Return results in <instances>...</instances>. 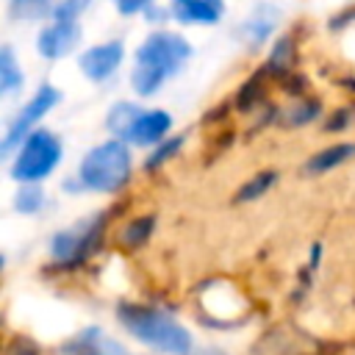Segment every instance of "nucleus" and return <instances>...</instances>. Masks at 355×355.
Returning <instances> with one entry per match:
<instances>
[{"mask_svg": "<svg viewBox=\"0 0 355 355\" xmlns=\"http://www.w3.org/2000/svg\"><path fill=\"white\" fill-rule=\"evenodd\" d=\"M58 100H61V92L53 86V83H42L39 89H36V94L22 105V111L11 119V125H8V130H6V139H3V144H0V153L3 155H8L14 147H19L36 128V122L39 119H44V114H50L55 105H58Z\"/></svg>", "mask_w": 355, "mask_h": 355, "instance_id": "6", "label": "nucleus"}, {"mask_svg": "<svg viewBox=\"0 0 355 355\" xmlns=\"http://www.w3.org/2000/svg\"><path fill=\"white\" fill-rule=\"evenodd\" d=\"M64 355H128V349L111 338H105L97 327L86 330L83 336H78L67 349Z\"/></svg>", "mask_w": 355, "mask_h": 355, "instance_id": "13", "label": "nucleus"}, {"mask_svg": "<svg viewBox=\"0 0 355 355\" xmlns=\"http://www.w3.org/2000/svg\"><path fill=\"white\" fill-rule=\"evenodd\" d=\"M191 58V42L166 28H155L144 36V42L133 53L130 86L139 97L155 94L172 75H178Z\"/></svg>", "mask_w": 355, "mask_h": 355, "instance_id": "1", "label": "nucleus"}, {"mask_svg": "<svg viewBox=\"0 0 355 355\" xmlns=\"http://www.w3.org/2000/svg\"><path fill=\"white\" fill-rule=\"evenodd\" d=\"M92 0H8V17L17 22L78 19Z\"/></svg>", "mask_w": 355, "mask_h": 355, "instance_id": "7", "label": "nucleus"}, {"mask_svg": "<svg viewBox=\"0 0 355 355\" xmlns=\"http://www.w3.org/2000/svg\"><path fill=\"white\" fill-rule=\"evenodd\" d=\"M6 355H39V347H36L31 338L17 336V338H11V341L6 344Z\"/></svg>", "mask_w": 355, "mask_h": 355, "instance_id": "25", "label": "nucleus"}, {"mask_svg": "<svg viewBox=\"0 0 355 355\" xmlns=\"http://www.w3.org/2000/svg\"><path fill=\"white\" fill-rule=\"evenodd\" d=\"M172 128V116L164 108H139L125 141L139 144V147H150V144H161L166 139Z\"/></svg>", "mask_w": 355, "mask_h": 355, "instance_id": "10", "label": "nucleus"}, {"mask_svg": "<svg viewBox=\"0 0 355 355\" xmlns=\"http://www.w3.org/2000/svg\"><path fill=\"white\" fill-rule=\"evenodd\" d=\"M275 178H277V175H275L272 169H269V172H258V175H252V178H250V180H247V183H244V186L236 191V202H250V200H258V197H261V194H263V191H266V189L275 183Z\"/></svg>", "mask_w": 355, "mask_h": 355, "instance_id": "21", "label": "nucleus"}, {"mask_svg": "<svg viewBox=\"0 0 355 355\" xmlns=\"http://www.w3.org/2000/svg\"><path fill=\"white\" fill-rule=\"evenodd\" d=\"M61 161V141L55 133L36 128L17 150L11 175L19 183H36L44 175H50L55 169V164Z\"/></svg>", "mask_w": 355, "mask_h": 355, "instance_id": "4", "label": "nucleus"}, {"mask_svg": "<svg viewBox=\"0 0 355 355\" xmlns=\"http://www.w3.org/2000/svg\"><path fill=\"white\" fill-rule=\"evenodd\" d=\"M266 69H261V72H255L247 83H241V89H239V94H236V108L239 111H244V114H250L258 103H263V97H266Z\"/></svg>", "mask_w": 355, "mask_h": 355, "instance_id": "17", "label": "nucleus"}, {"mask_svg": "<svg viewBox=\"0 0 355 355\" xmlns=\"http://www.w3.org/2000/svg\"><path fill=\"white\" fill-rule=\"evenodd\" d=\"M155 227V219L153 216H139V219H130L122 230H119V244L122 247H141L150 233Z\"/></svg>", "mask_w": 355, "mask_h": 355, "instance_id": "20", "label": "nucleus"}, {"mask_svg": "<svg viewBox=\"0 0 355 355\" xmlns=\"http://www.w3.org/2000/svg\"><path fill=\"white\" fill-rule=\"evenodd\" d=\"M180 144H183V136H175V139H164L161 144H155V150H153V155L144 161V166L147 169H155V166H161V164H166L178 150H180Z\"/></svg>", "mask_w": 355, "mask_h": 355, "instance_id": "23", "label": "nucleus"}, {"mask_svg": "<svg viewBox=\"0 0 355 355\" xmlns=\"http://www.w3.org/2000/svg\"><path fill=\"white\" fill-rule=\"evenodd\" d=\"M116 316L141 344H147L158 352H166V355H189L191 352V333L164 311L122 302Z\"/></svg>", "mask_w": 355, "mask_h": 355, "instance_id": "2", "label": "nucleus"}, {"mask_svg": "<svg viewBox=\"0 0 355 355\" xmlns=\"http://www.w3.org/2000/svg\"><path fill=\"white\" fill-rule=\"evenodd\" d=\"M319 114H322V103H319L316 97H302V100H297L294 105L286 108V114H283V125H288V128H300V125L313 122Z\"/></svg>", "mask_w": 355, "mask_h": 355, "instance_id": "18", "label": "nucleus"}, {"mask_svg": "<svg viewBox=\"0 0 355 355\" xmlns=\"http://www.w3.org/2000/svg\"><path fill=\"white\" fill-rule=\"evenodd\" d=\"M42 202H44V191L36 183H22V189L17 191V202L14 205L22 214H33V211L42 208Z\"/></svg>", "mask_w": 355, "mask_h": 355, "instance_id": "22", "label": "nucleus"}, {"mask_svg": "<svg viewBox=\"0 0 355 355\" xmlns=\"http://www.w3.org/2000/svg\"><path fill=\"white\" fill-rule=\"evenodd\" d=\"M194 355H225V352H216V349H200V352H194Z\"/></svg>", "mask_w": 355, "mask_h": 355, "instance_id": "27", "label": "nucleus"}, {"mask_svg": "<svg viewBox=\"0 0 355 355\" xmlns=\"http://www.w3.org/2000/svg\"><path fill=\"white\" fill-rule=\"evenodd\" d=\"M111 3L119 17H136V14H144L147 8H153L155 0H111Z\"/></svg>", "mask_w": 355, "mask_h": 355, "instance_id": "24", "label": "nucleus"}, {"mask_svg": "<svg viewBox=\"0 0 355 355\" xmlns=\"http://www.w3.org/2000/svg\"><path fill=\"white\" fill-rule=\"evenodd\" d=\"M136 114H139V105H133V103H116V105L108 111L105 125H108L111 133H116V139L125 141V136H128V130H130Z\"/></svg>", "mask_w": 355, "mask_h": 355, "instance_id": "19", "label": "nucleus"}, {"mask_svg": "<svg viewBox=\"0 0 355 355\" xmlns=\"http://www.w3.org/2000/svg\"><path fill=\"white\" fill-rule=\"evenodd\" d=\"M349 119H352V111H349V108H341V111H336V114L327 119L324 130H341V128L349 125Z\"/></svg>", "mask_w": 355, "mask_h": 355, "instance_id": "26", "label": "nucleus"}, {"mask_svg": "<svg viewBox=\"0 0 355 355\" xmlns=\"http://www.w3.org/2000/svg\"><path fill=\"white\" fill-rule=\"evenodd\" d=\"M277 28V8L275 6H258L244 22H241V36L250 47H261L272 31Z\"/></svg>", "mask_w": 355, "mask_h": 355, "instance_id": "12", "label": "nucleus"}, {"mask_svg": "<svg viewBox=\"0 0 355 355\" xmlns=\"http://www.w3.org/2000/svg\"><path fill=\"white\" fill-rule=\"evenodd\" d=\"M225 8V0H169V17L180 25H216Z\"/></svg>", "mask_w": 355, "mask_h": 355, "instance_id": "11", "label": "nucleus"}, {"mask_svg": "<svg viewBox=\"0 0 355 355\" xmlns=\"http://www.w3.org/2000/svg\"><path fill=\"white\" fill-rule=\"evenodd\" d=\"M352 155H355V144H349V141L333 144V147H324L322 153L311 155V161L305 164V169H308V172H327V169H333V166L349 161Z\"/></svg>", "mask_w": 355, "mask_h": 355, "instance_id": "16", "label": "nucleus"}, {"mask_svg": "<svg viewBox=\"0 0 355 355\" xmlns=\"http://www.w3.org/2000/svg\"><path fill=\"white\" fill-rule=\"evenodd\" d=\"M80 44V22L78 19H50L36 33V53L47 61H58L69 55Z\"/></svg>", "mask_w": 355, "mask_h": 355, "instance_id": "8", "label": "nucleus"}, {"mask_svg": "<svg viewBox=\"0 0 355 355\" xmlns=\"http://www.w3.org/2000/svg\"><path fill=\"white\" fill-rule=\"evenodd\" d=\"M105 214H97L92 219H80L78 225L61 230L50 241V252L58 263H83L100 244H103V230H105Z\"/></svg>", "mask_w": 355, "mask_h": 355, "instance_id": "5", "label": "nucleus"}, {"mask_svg": "<svg viewBox=\"0 0 355 355\" xmlns=\"http://www.w3.org/2000/svg\"><path fill=\"white\" fill-rule=\"evenodd\" d=\"M130 150L122 139H108L97 147H92L78 169V180L83 189L92 191H119L130 180Z\"/></svg>", "mask_w": 355, "mask_h": 355, "instance_id": "3", "label": "nucleus"}, {"mask_svg": "<svg viewBox=\"0 0 355 355\" xmlns=\"http://www.w3.org/2000/svg\"><path fill=\"white\" fill-rule=\"evenodd\" d=\"M125 61V42L122 39H108V42H100V44H92L86 47L80 55H78V67L80 72L94 80V83H103L108 80Z\"/></svg>", "mask_w": 355, "mask_h": 355, "instance_id": "9", "label": "nucleus"}, {"mask_svg": "<svg viewBox=\"0 0 355 355\" xmlns=\"http://www.w3.org/2000/svg\"><path fill=\"white\" fill-rule=\"evenodd\" d=\"M294 64H297V39H294L291 33H286V36H280V39L272 44L263 69H266L269 75H275V78H286V75L294 72Z\"/></svg>", "mask_w": 355, "mask_h": 355, "instance_id": "14", "label": "nucleus"}, {"mask_svg": "<svg viewBox=\"0 0 355 355\" xmlns=\"http://www.w3.org/2000/svg\"><path fill=\"white\" fill-rule=\"evenodd\" d=\"M22 69L17 64V55L11 50V44L0 47V94H14L17 89H22Z\"/></svg>", "mask_w": 355, "mask_h": 355, "instance_id": "15", "label": "nucleus"}]
</instances>
